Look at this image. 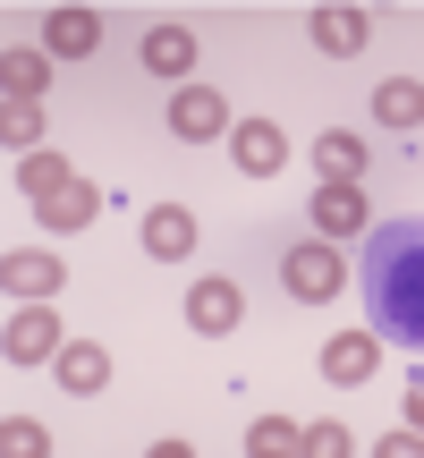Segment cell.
Masks as SVG:
<instances>
[{"label":"cell","instance_id":"1","mask_svg":"<svg viewBox=\"0 0 424 458\" xmlns=\"http://www.w3.org/2000/svg\"><path fill=\"white\" fill-rule=\"evenodd\" d=\"M280 280H289L297 306H323V297L348 289V255H340L331 238H306V246H289V255H280Z\"/></svg>","mask_w":424,"mask_h":458},{"label":"cell","instance_id":"2","mask_svg":"<svg viewBox=\"0 0 424 458\" xmlns=\"http://www.w3.org/2000/svg\"><path fill=\"white\" fill-rule=\"evenodd\" d=\"M238 119H229V94H212V85H179L170 94V136H187V145H212V136H229Z\"/></svg>","mask_w":424,"mask_h":458},{"label":"cell","instance_id":"3","mask_svg":"<svg viewBox=\"0 0 424 458\" xmlns=\"http://www.w3.org/2000/svg\"><path fill=\"white\" fill-rule=\"evenodd\" d=\"M60 255H43V246H9V263H0V289L17 297V306H51L60 297Z\"/></svg>","mask_w":424,"mask_h":458},{"label":"cell","instance_id":"4","mask_svg":"<svg viewBox=\"0 0 424 458\" xmlns=\"http://www.w3.org/2000/svg\"><path fill=\"white\" fill-rule=\"evenodd\" d=\"M229 162H238L246 179H280V170H289V136H280L272 119H238V128H229Z\"/></svg>","mask_w":424,"mask_h":458},{"label":"cell","instance_id":"5","mask_svg":"<svg viewBox=\"0 0 424 458\" xmlns=\"http://www.w3.org/2000/svg\"><path fill=\"white\" fill-rule=\"evenodd\" d=\"M187 323L204 331V340H221V331H238L246 323V297H238V280H196V289H187Z\"/></svg>","mask_w":424,"mask_h":458},{"label":"cell","instance_id":"6","mask_svg":"<svg viewBox=\"0 0 424 458\" xmlns=\"http://www.w3.org/2000/svg\"><path fill=\"white\" fill-rule=\"evenodd\" d=\"M0 348H9V365H51V357H60V323H51V306H17L9 314V340H0Z\"/></svg>","mask_w":424,"mask_h":458},{"label":"cell","instance_id":"7","mask_svg":"<svg viewBox=\"0 0 424 458\" xmlns=\"http://www.w3.org/2000/svg\"><path fill=\"white\" fill-rule=\"evenodd\" d=\"M306 26H314V51H331V60H357V51L374 43V17H365V9H340V0L314 9Z\"/></svg>","mask_w":424,"mask_h":458},{"label":"cell","instance_id":"8","mask_svg":"<svg viewBox=\"0 0 424 458\" xmlns=\"http://www.w3.org/2000/svg\"><path fill=\"white\" fill-rule=\"evenodd\" d=\"M314 229H323L331 246L357 238V229H374V204H365V187H314Z\"/></svg>","mask_w":424,"mask_h":458},{"label":"cell","instance_id":"9","mask_svg":"<svg viewBox=\"0 0 424 458\" xmlns=\"http://www.w3.org/2000/svg\"><path fill=\"white\" fill-rule=\"evenodd\" d=\"M145 255L153 263H187L196 255V213H187V204H153L145 213Z\"/></svg>","mask_w":424,"mask_h":458},{"label":"cell","instance_id":"10","mask_svg":"<svg viewBox=\"0 0 424 458\" xmlns=\"http://www.w3.org/2000/svg\"><path fill=\"white\" fill-rule=\"evenodd\" d=\"M374 365H382V340L374 331H340V340H323V382H374Z\"/></svg>","mask_w":424,"mask_h":458},{"label":"cell","instance_id":"11","mask_svg":"<svg viewBox=\"0 0 424 458\" xmlns=\"http://www.w3.org/2000/svg\"><path fill=\"white\" fill-rule=\"evenodd\" d=\"M365 162H374L365 136H348V128H323V136H314V170H323V187H357Z\"/></svg>","mask_w":424,"mask_h":458},{"label":"cell","instance_id":"12","mask_svg":"<svg viewBox=\"0 0 424 458\" xmlns=\"http://www.w3.org/2000/svg\"><path fill=\"white\" fill-rule=\"evenodd\" d=\"M43 51H51V60H85V51H102V17L94 9H51L43 17Z\"/></svg>","mask_w":424,"mask_h":458},{"label":"cell","instance_id":"13","mask_svg":"<svg viewBox=\"0 0 424 458\" xmlns=\"http://www.w3.org/2000/svg\"><path fill=\"white\" fill-rule=\"evenodd\" d=\"M94 213H102V187H85V179L51 187V196L34 204V221H43V229H60V238H68V229H94Z\"/></svg>","mask_w":424,"mask_h":458},{"label":"cell","instance_id":"14","mask_svg":"<svg viewBox=\"0 0 424 458\" xmlns=\"http://www.w3.org/2000/svg\"><path fill=\"white\" fill-rule=\"evenodd\" d=\"M51 374H60V391H77V399H94L102 382H111V357H102L94 340H68L60 357H51Z\"/></svg>","mask_w":424,"mask_h":458},{"label":"cell","instance_id":"15","mask_svg":"<svg viewBox=\"0 0 424 458\" xmlns=\"http://www.w3.org/2000/svg\"><path fill=\"white\" fill-rule=\"evenodd\" d=\"M145 68L153 77H187L196 68V26H145Z\"/></svg>","mask_w":424,"mask_h":458},{"label":"cell","instance_id":"16","mask_svg":"<svg viewBox=\"0 0 424 458\" xmlns=\"http://www.w3.org/2000/svg\"><path fill=\"white\" fill-rule=\"evenodd\" d=\"M374 119H382V128H399V136L424 128V85L416 77H382L374 85Z\"/></svg>","mask_w":424,"mask_h":458},{"label":"cell","instance_id":"17","mask_svg":"<svg viewBox=\"0 0 424 458\" xmlns=\"http://www.w3.org/2000/svg\"><path fill=\"white\" fill-rule=\"evenodd\" d=\"M68 179H77V170H68V162H60V153H51V145H34V153H17V187H26L34 204H43L51 187H68Z\"/></svg>","mask_w":424,"mask_h":458},{"label":"cell","instance_id":"18","mask_svg":"<svg viewBox=\"0 0 424 458\" xmlns=\"http://www.w3.org/2000/svg\"><path fill=\"white\" fill-rule=\"evenodd\" d=\"M43 77H51V51H17V43H9V60H0V85H9L17 102H34V94H43Z\"/></svg>","mask_w":424,"mask_h":458},{"label":"cell","instance_id":"19","mask_svg":"<svg viewBox=\"0 0 424 458\" xmlns=\"http://www.w3.org/2000/svg\"><path fill=\"white\" fill-rule=\"evenodd\" d=\"M246 450H255V458H297V450H306V425H289V416H255Z\"/></svg>","mask_w":424,"mask_h":458},{"label":"cell","instance_id":"20","mask_svg":"<svg viewBox=\"0 0 424 458\" xmlns=\"http://www.w3.org/2000/svg\"><path fill=\"white\" fill-rule=\"evenodd\" d=\"M0 136H9V153H34V145H43V102H17V94H9Z\"/></svg>","mask_w":424,"mask_h":458},{"label":"cell","instance_id":"21","mask_svg":"<svg viewBox=\"0 0 424 458\" xmlns=\"http://www.w3.org/2000/svg\"><path fill=\"white\" fill-rule=\"evenodd\" d=\"M0 450H9V458H43V450H51V433L34 425V416H9V425H0Z\"/></svg>","mask_w":424,"mask_h":458},{"label":"cell","instance_id":"22","mask_svg":"<svg viewBox=\"0 0 424 458\" xmlns=\"http://www.w3.org/2000/svg\"><path fill=\"white\" fill-rule=\"evenodd\" d=\"M306 450L314 458H348L357 442H348V425H306Z\"/></svg>","mask_w":424,"mask_h":458},{"label":"cell","instance_id":"23","mask_svg":"<svg viewBox=\"0 0 424 458\" xmlns=\"http://www.w3.org/2000/svg\"><path fill=\"white\" fill-rule=\"evenodd\" d=\"M382 458H424V433L408 425V433H382Z\"/></svg>","mask_w":424,"mask_h":458},{"label":"cell","instance_id":"24","mask_svg":"<svg viewBox=\"0 0 424 458\" xmlns=\"http://www.w3.org/2000/svg\"><path fill=\"white\" fill-rule=\"evenodd\" d=\"M408 425L424 433V382H416V391H408Z\"/></svg>","mask_w":424,"mask_h":458}]
</instances>
